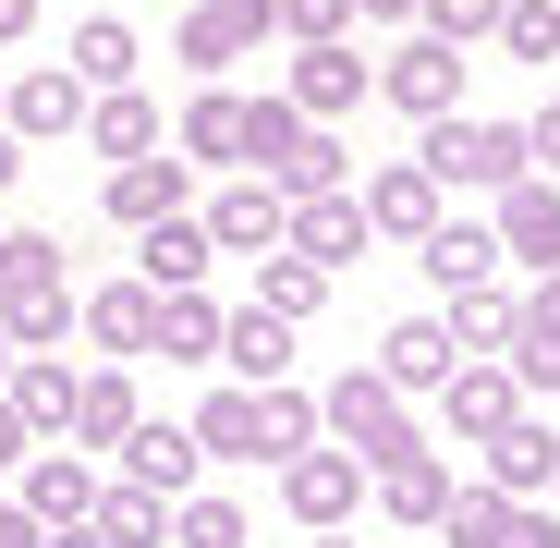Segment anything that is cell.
<instances>
[{"instance_id":"1","label":"cell","mask_w":560,"mask_h":548,"mask_svg":"<svg viewBox=\"0 0 560 548\" xmlns=\"http://www.w3.org/2000/svg\"><path fill=\"white\" fill-rule=\"evenodd\" d=\"M0 329H13V353H61V329H73L61 232H0Z\"/></svg>"},{"instance_id":"2","label":"cell","mask_w":560,"mask_h":548,"mask_svg":"<svg viewBox=\"0 0 560 548\" xmlns=\"http://www.w3.org/2000/svg\"><path fill=\"white\" fill-rule=\"evenodd\" d=\"M463 73H476V61H463L451 37H427V25H402V49H390L378 73H365V98H390V110H402V123L427 135V123H451V110H463Z\"/></svg>"},{"instance_id":"3","label":"cell","mask_w":560,"mask_h":548,"mask_svg":"<svg viewBox=\"0 0 560 548\" xmlns=\"http://www.w3.org/2000/svg\"><path fill=\"white\" fill-rule=\"evenodd\" d=\"M415 171L439 183V196H451V183H488V196H500V183H524V123H476V110H451V123H427Z\"/></svg>"},{"instance_id":"4","label":"cell","mask_w":560,"mask_h":548,"mask_svg":"<svg viewBox=\"0 0 560 548\" xmlns=\"http://www.w3.org/2000/svg\"><path fill=\"white\" fill-rule=\"evenodd\" d=\"M280 25H268V0H183V73H196V85H232V61L244 49H268Z\"/></svg>"},{"instance_id":"5","label":"cell","mask_w":560,"mask_h":548,"mask_svg":"<svg viewBox=\"0 0 560 548\" xmlns=\"http://www.w3.org/2000/svg\"><path fill=\"white\" fill-rule=\"evenodd\" d=\"M365 488H378V476H365L341 439H317V451H293V464H280V500H293V524H305V536L353 524V512H365Z\"/></svg>"},{"instance_id":"6","label":"cell","mask_w":560,"mask_h":548,"mask_svg":"<svg viewBox=\"0 0 560 548\" xmlns=\"http://www.w3.org/2000/svg\"><path fill=\"white\" fill-rule=\"evenodd\" d=\"M280 183H256V171H220V196L196 208V232H208V256H280Z\"/></svg>"},{"instance_id":"7","label":"cell","mask_w":560,"mask_h":548,"mask_svg":"<svg viewBox=\"0 0 560 548\" xmlns=\"http://www.w3.org/2000/svg\"><path fill=\"white\" fill-rule=\"evenodd\" d=\"M0 135H13V147L85 135V85H73L61 61H25V73H0Z\"/></svg>"},{"instance_id":"8","label":"cell","mask_w":560,"mask_h":548,"mask_svg":"<svg viewBox=\"0 0 560 548\" xmlns=\"http://www.w3.org/2000/svg\"><path fill=\"white\" fill-rule=\"evenodd\" d=\"M25 488H13V512L37 524V536H61V524H85V512H98V464H85V451H25V464H13Z\"/></svg>"},{"instance_id":"9","label":"cell","mask_w":560,"mask_h":548,"mask_svg":"<svg viewBox=\"0 0 560 548\" xmlns=\"http://www.w3.org/2000/svg\"><path fill=\"white\" fill-rule=\"evenodd\" d=\"M110 476H122V488H147V500H183V488L208 476V451L183 439V415H135V439L110 451Z\"/></svg>"},{"instance_id":"10","label":"cell","mask_w":560,"mask_h":548,"mask_svg":"<svg viewBox=\"0 0 560 548\" xmlns=\"http://www.w3.org/2000/svg\"><path fill=\"white\" fill-rule=\"evenodd\" d=\"M451 329H439V305H415V317H390L378 329V378H390V403H439V378H451Z\"/></svg>"},{"instance_id":"11","label":"cell","mask_w":560,"mask_h":548,"mask_svg":"<svg viewBox=\"0 0 560 548\" xmlns=\"http://www.w3.org/2000/svg\"><path fill=\"white\" fill-rule=\"evenodd\" d=\"M73 329L98 341V365H135V353L159 341V293H147L135 268H122V281H98V293H73Z\"/></svg>"},{"instance_id":"12","label":"cell","mask_w":560,"mask_h":548,"mask_svg":"<svg viewBox=\"0 0 560 548\" xmlns=\"http://www.w3.org/2000/svg\"><path fill=\"white\" fill-rule=\"evenodd\" d=\"M512 415H524V390H512L500 353H463L451 378H439V427H451V439H500Z\"/></svg>"},{"instance_id":"13","label":"cell","mask_w":560,"mask_h":548,"mask_svg":"<svg viewBox=\"0 0 560 548\" xmlns=\"http://www.w3.org/2000/svg\"><path fill=\"white\" fill-rule=\"evenodd\" d=\"M98 208H110V232L183 220V208H196V171H183V159H122V171H98Z\"/></svg>"},{"instance_id":"14","label":"cell","mask_w":560,"mask_h":548,"mask_svg":"<svg viewBox=\"0 0 560 548\" xmlns=\"http://www.w3.org/2000/svg\"><path fill=\"white\" fill-rule=\"evenodd\" d=\"M365 73H378V61H353L341 37L329 49H293V73H280V98H293L317 135H341V110H365Z\"/></svg>"},{"instance_id":"15","label":"cell","mask_w":560,"mask_h":548,"mask_svg":"<svg viewBox=\"0 0 560 548\" xmlns=\"http://www.w3.org/2000/svg\"><path fill=\"white\" fill-rule=\"evenodd\" d=\"M353 208H365V232H378V244H427V232L451 220V196H439V183H427L415 159H390V171H378V183H365V196H353Z\"/></svg>"},{"instance_id":"16","label":"cell","mask_w":560,"mask_h":548,"mask_svg":"<svg viewBox=\"0 0 560 548\" xmlns=\"http://www.w3.org/2000/svg\"><path fill=\"white\" fill-rule=\"evenodd\" d=\"M488 232H500V256H524V281H548V268H560V183H536V171L500 183V220Z\"/></svg>"},{"instance_id":"17","label":"cell","mask_w":560,"mask_h":548,"mask_svg":"<svg viewBox=\"0 0 560 548\" xmlns=\"http://www.w3.org/2000/svg\"><path fill=\"white\" fill-rule=\"evenodd\" d=\"M220 365H232V390H280V378H293V317L232 305L220 317Z\"/></svg>"},{"instance_id":"18","label":"cell","mask_w":560,"mask_h":548,"mask_svg":"<svg viewBox=\"0 0 560 548\" xmlns=\"http://www.w3.org/2000/svg\"><path fill=\"white\" fill-rule=\"evenodd\" d=\"M122 439H135V365H85V378H73V451L110 464Z\"/></svg>"},{"instance_id":"19","label":"cell","mask_w":560,"mask_h":548,"mask_svg":"<svg viewBox=\"0 0 560 548\" xmlns=\"http://www.w3.org/2000/svg\"><path fill=\"white\" fill-rule=\"evenodd\" d=\"M415 268H427V293L451 305V293H476V281H500V232H488V220H439V232L415 244Z\"/></svg>"},{"instance_id":"20","label":"cell","mask_w":560,"mask_h":548,"mask_svg":"<svg viewBox=\"0 0 560 548\" xmlns=\"http://www.w3.org/2000/svg\"><path fill=\"white\" fill-rule=\"evenodd\" d=\"M159 135H171V123H159L147 85H98V98H85V147H98L110 171H122V159H159Z\"/></svg>"},{"instance_id":"21","label":"cell","mask_w":560,"mask_h":548,"mask_svg":"<svg viewBox=\"0 0 560 548\" xmlns=\"http://www.w3.org/2000/svg\"><path fill=\"white\" fill-rule=\"evenodd\" d=\"M73 378H85V365H61V353H13L0 403H13V427H25V439H61V427H73Z\"/></svg>"},{"instance_id":"22","label":"cell","mask_w":560,"mask_h":548,"mask_svg":"<svg viewBox=\"0 0 560 548\" xmlns=\"http://www.w3.org/2000/svg\"><path fill=\"white\" fill-rule=\"evenodd\" d=\"M476 451H488V488H500V500H548L560 427H548V415H512V427H500V439H476Z\"/></svg>"},{"instance_id":"23","label":"cell","mask_w":560,"mask_h":548,"mask_svg":"<svg viewBox=\"0 0 560 548\" xmlns=\"http://www.w3.org/2000/svg\"><path fill=\"white\" fill-rule=\"evenodd\" d=\"M280 244L317 256V268H341V256H365L378 232H365V208H353V196H293V208H280Z\"/></svg>"},{"instance_id":"24","label":"cell","mask_w":560,"mask_h":548,"mask_svg":"<svg viewBox=\"0 0 560 548\" xmlns=\"http://www.w3.org/2000/svg\"><path fill=\"white\" fill-rule=\"evenodd\" d=\"M135 281H147V293H196V281H208V232H196V208L135 232Z\"/></svg>"},{"instance_id":"25","label":"cell","mask_w":560,"mask_h":548,"mask_svg":"<svg viewBox=\"0 0 560 548\" xmlns=\"http://www.w3.org/2000/svg\"><path fill=\"white\" fill-rule=\"evenodd\" d=\"M390 415H402V403H390V378H378V365H341V378L317 390V439H341V451H353V439H378Z\"/></svg>"},{"instance_id":"26","label":"cell","mask_w":560,"mask_h":548,"mask_svg":"<svg viewBox=\"0 0 560 548\" xmlns=\"http://www.w3.org/2000/svg\"><path fill=\"white\" fill-rule=\"evenodd\" d=\"M135 61H147V49H135V25H122V13H85V25L61 37V73L85 85V98H98V85H135Z\"/></svg>"},{"instance_id":"27","label":"cell","mask_w":560,"mask_h":548,"mask_svg":"<svg viewBox=\"0 0 560 548\" xmlns=\"http://www.w3.org/2000/svg\"><path fill=\"white\" fill-rule=\"evenodd\" d=\"M183 439H196L208 464H268L256 451V390H232V378H208V403L183 415Z\"/></svg>"},{"instance_id":"28","label":"cell","mask_w":560,"mask_h":548,"mask_svg":"<svg viewBox=\"0 0 560 548\" xmlns=\"http://www.w3.org/2000/svg\"><path fill=\"white\" fill-rule=\"evenodd\" d=\"M171 135H183V171H232V147H244V98H232V85H196Z\"/></svg>"},{"instance_id":"29","label":"cell","mask_w":560,"mask_h":548,"mask_svg":"<svg viewBox=\"0 0 560 548\" xmlns=\"http://www.w3.org/2000/svg\"><path fill=\"white\" fill-rule=\"evenodd\" d=\"M220 317H232V305H220L208 281H196V293H159V341H147V353H171V365H220Z\"/></svg>"},{"instance_id":"30","label":"cell","mask_w":560,"mask_h":548,"mask_svg":"<svg viewBox=\"0 0 560 548\" xmlns=\"http://www.w3.org/2000/svg\"><path fill=\"white\" fill-rule=\"evenodd\" d=\"M85 536H98V548H171V500H147V488L98 476V512H85Z\"/></svg>"},{"instance_id":"31","label":"cell","mask_w":560,"mask_h":548,"mask_svg":"<svg viewBox=\"0 0 560 548\" xmlns=\"http://www.w3.org/2000/svg\"><path fill=\"white\" fill-rule=\"evenodd\" d=\"M378 512H390V524H415V536H439V512H451V464H439V451L390 464V476H378Z\"/></svg>"},{"instance_id":"32","label":"cell","mask_w":560,"mask_h":548,"mask_svg":"<svg viewBox=\"0 0 560 548\" xmlns=\"http://www.w3.org/2000/svg\"><path fill=\"white\" fill-rule=\"evenodd\" d=\"M305 135H317V123H305L293 98H244V147H232V171H256V183H268L280 159L305 147Z\"/></svg>"},{"instance_id":"33","label":"cell","mask_w":560,"mask_h":548,"mask_svg":"<svg viewBox=\"0 0 560 548\" xmlns=\"http://www.w3.org/2000/svg\"><path fill=\"white\" fill-rule=\"evenodd\" d=\"M256 305L305 329V317L329 305V268H317V256H293V244H280V256H256Z\"/></svg>"},{"instance_id":"34","label":"cell","mask_w":560,"mask_h":548,"mask_svg":"<svg viewBox=\"0 0 560 548\" xmlns=\"http://www.w3.org/2000/svg\"><path fill=\"white\" fill-rule=\"evenodd\" d=\"M256 451H268V464H293V451H317V390H305V378L256 390Z\"/></svg>"},{"instance_id":"35","label":"cell","mask_w":560,"mask_h":548,"mask_svg":"<svg viewBox=\"0 0 560 548\" xmlns=\"http://www.w3.org/2000/svg\"><path fill=\"white\" fill-rule=\"evenodd\" d=\"M439 329H451V353H512V293H500V281L451 293V305H439Z\"/></svg>"},{"instance_id":"36","label":"cell","mask_w":560,"mask_h":548,"mask_svg":"<svg viewBox=\"0 0 560 548\" xmlns=\"http://www.w3.org/2000/svg\"><path fill=\"white\" fill-rule=\"evenodd\" d=\"M256 524H244V500L232 488H183L171 500V548H244Z\"/></svg>"},{"instance_id":"37","label":"cell","mask_w":560,"mask_h":548,"mask_svg":"<svg viewBox=\"0 0 560 548\" xmlns=\"http://www.w3.org/2000/svg\"><path fill=\"white\" fill-rule=\"evenodd\" d=\"M512 61H560V0H500V25H488Z\"/></svg>"},{"instance_id":"38","label":"cell","mask_w":560,"mask_h":548,"mask_svg":"<svg viewBox=\"0 0 560 548\" xmlns=\"http://www.w3.org/2000/svg\"><path fill=\"white\" fill-rule=\"evenodd\" d=\"M268 183H280V196H341V135H305V147L280 159Z\"/></svg>"},{"instance_id":"39","label":"cell","mask_w":560,"mask_h":548,"mask_svg":"<svg viewBox=\"0 0 560 548\" xmlns=\"http://www.w3.org/2000/svg\"><path fill=\"white\" fill-rule=\"evenodd\" d=\"M268 25L293 37V49H329V37L353 25V0H268Z\"/></svg>"},{"instance_id":"40","label":"cell","mask_w":560,"mask_h":548,"mask_svg":"<svg viewBox=\"0 0 560 548\" xmlns=\"http://www.w3.org/2000/svg\"><path fill=\"white\" fill-rule=\"evenodd\" d=\"M415 25H427V37H451V49H476V37L500 25V0H415Z\"/></svg>"},{"instance_id":"41","label":"cell","mask_w":560,"mask_h":548,"mask_svg":"<svg viewBox=\"0 0 560 548\" xmlns=\"http://www.w3.org/2000/svg\"><path fill=\"white\" fill-rule=\"evenodd\" d=\"M415 451H427V415L402 403V415H390L378 439H353V464H365V476H390V464H415Z\"/></svg>"},{"instance_id":"42","label":"cell","mask_w":560,"mask_h":548,"mask_svg":"<svg viewBox=\"0 0 560 548\" xmlns=\"http://www.w3.org/2000/svg\"><path fill=\"white\" fill-rule=\"evenodd\" d=\"M512 341H548V353H560V268L512 293Z\"/></svg>"},{"instance_id":"43","label":"cell","mask_w":560,"mask_h":548,"mask_svg":"<svg viewBox=\"0 0 560 548\" xmlns=\"http://www.w3.org/2000/svg\"><path fill=\"white\" fill-rule=\"evenodd\" d=\"M524 171H536V183H560V98H536V110H524Z\"/></svg>"},{"instance_id":"44","label":"cell","mask_w":560,"mask_h":548,"mask_svg":"<svg viewBox=\"0 0 560 548\" xmlns=\"http://www.w3.org/2000/svg\"><path fill=\"white\" fill-rule=\"evenodd\" d=\"M37 37V0H0V49H25Z\"/></svg>"},{"instance_id":"45","label":"cell","mask_w":560,"mask_h":548,"mask_svg":"<svg viewBox=\"0 0 560 548\" xmlns=\"http://www.w3.org/2000/svg\"><path fill=\"white\" fill-rule=\"evenodd\" d=\"M25 451H37V439L13 427V403H0V476H13V464H25Z\"/></svg>"},{"instance_id":"46","label":"cell","mask_w":560,"mask_h":548,"mask_svg":"<svg viewBox=\"0 0 560 548\" xmlns=\"http://www.w3.org/2000/svg\"><path fill=\"white\" fill-rule=\"evenodd\" d=\"M0 548H37V524L13 512V488H0Z\"/></svg>"},{"instance_id":"47","label":"cell","mask_w":560,"mask_h":548,"mask_svg":"<svg viewBox=\"0 0 560 548\" xmlns=\"http://www.w3.org/2000/svg\"><path fill=\"white\" fill-rule=\"evenodd\" d=\"M13 183H25V147H13V135H0V196H13Z\"/></svg>"},{"instance_id":"48","label":"cell","mask_w":560,"mask_h":548,"mask_svg":"<svg viewBox=\"0 0 560 548\" xmlns=\"http://www.w3.org/2000/svg\"><path fill=\"white\" fill-rule=\"evenodd\" d=\"M353 13H378V25H415V0H353Z\"/></svg>"},{"instance_id":"49","label":"cell","mask_w":560,"mask_h":548,"mask_svg":"<svg viewBox=\"0 0 560 548\" xmlns=\"http://www.w3.org/2000/svg\"><path fill=\"white\" fill-rule=\"evenodd\" d=\"M37 548H98V536H85V524H61V536H37Z\"/></svg>"},{"instance_id":"50","label":"cell","mask_w":560,"mask_h":548,"mask_svg":"<svg viewBox=\"0 0 560 548\" xmlns=\"http://www.w3.org/2000/svg\"><path fill=\"white\" fill-rule=\"evenodd\" d=\"M305 548H353V536H341V524H329V536H305Z\"/></svg>"},{"instance_id":"51","label":"cell","mask_w":560,"mask_h":548,"mask_svg":"<svg viewBox=\"0 0 560 548\" xmlns=\"http://www.w3.org/2000/svg\"><path fill=\"white\" fill-rule=\"evenodd\" d=\"M0 378H13V329H0Z\"/></svg>"},{"instance_id":"52","label":"cell","mask_w":560,"mask_h":548,"mask_svg":"<svg viewBox=\"0 0 560 548\" xmlns=\"http://www.w3.org/2000/svg\"><path fill=\"white\" fill-rule=\"evenodd\" d=\"M548 512H560V464H548Z\"/></svg>"}]
</instances>
